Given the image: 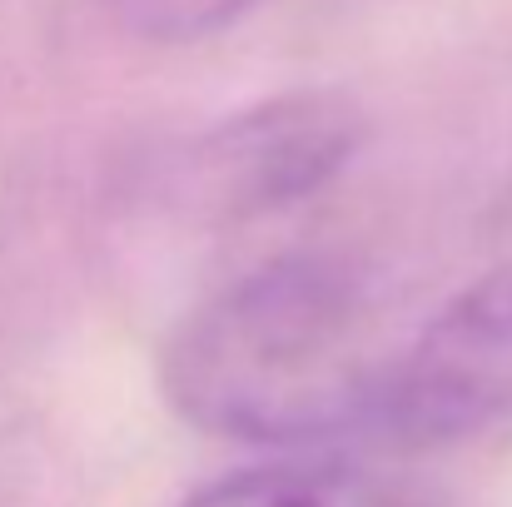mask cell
<instances>
[{"mask_svg":"<svg viewBox=\"0 0 512 507\" xmlns=\"http://www.w3.org/2000/svg\"><path fill=\"white\" fill-rule=\"evenodd\" d=\"M363 140L368 120L343 90H289L194 140L179 194L209 224L264 219L334 184Z\"/></svg>","mask_w":512,"mask_h":507,"instance_id":"cell-2","label":"cell"},{"mask_svg":"<svg viewBox=\"0 0 512 507\" xmlns=\"http://www.w3.org/2000/svg\"><path fill=\"white\" fill-rule=\"evenodd\" d=\"M388 363L363 279L334 254H289L179 324L165 393L219 438L324 443L373 428Z\"/></svg>","mask_w":512,"mask_h":507,"instance_id":"cell-1","label":"cell"},{"mask_svg":"<svg viewBox=\"0 0 512 507\" xmlns=\"http://www.w3.org/2000/svg\"><path fill=\"white\" fill-rule=\"evenodd\" d=\"M184 507H423L408 488L348 463L249 468L199 488Z\"/></svg>","mask_w":512,"mask_h":507,"instance_id":"cell-4","label":"cell"},{"mask_svg":"<svg viewBox=\"0 0 512 507\" xmlns=\"http://www.w3.org/2000/svg\"><path fill=\"white\" fill-rule=\"evenodd\" d=\"M249 5L259 0H125V20L155 45H184L234 25Z\"/></svg>","mask_w":512,"mask_h":507,"instance_id":"cell-5","label":"cell"},{"mask_svg":"<svg viewBox=\"0 0 512 507\" xmlns=\"http://www.w3.org/2000/svg\"><path fill=\"white\" fill-rule=\"evenodd\" d=\"M512 413V259L453 294L393 353L373 433L398 448H443Z\"/></svg>","mask_w":512,"mask_h":507,"instance_id":"cell-3","label":"cell"}]
</instances>
